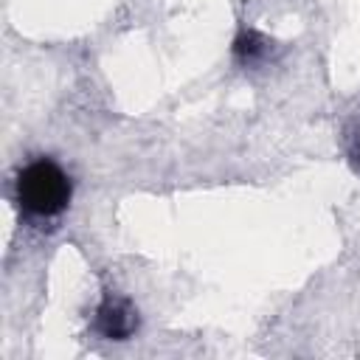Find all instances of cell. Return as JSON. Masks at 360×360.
I'll return each mask as SVG.
<instances>
[{"label":"cell","mask_w":360,"mask_h":360,"mask_svg":"<svg viewBox=\"0 0 360 360\" xmlns=\"http://www.w3.org/2000/svg\"><path fill=\"white\" fill-rule=\"evenodd\" d=\"M70 177L51 158H39L17 174V200L22 211L42 219L62 214L70 202Z\"/></svg>","instance_id":"cell-1"},{"label":"cell","mask_w":360,"mask_h":360,"mask_svg":"<svg viewBox=\"0 0 360 360\" xmlns=\"http://www.w3.org/2000/svg\"><path fill=\"white\" fill-rule=\"evenodd\" d=\"M96 329L107 340H127L138 329V312L127 298L107 292L96 309Z\"/></svg>","instance_id":"cell-2"},{"label":"cell","mask_w":360,"mask_h":360,"mask_svg":"<svg viewBox=\"0 0 360 360\" xmlns=\"http://www.w3.org/2000/svg\"><path fill=\"white\" fill-rule=\"evenodd\" d=\"M270 53V39L253 28H242L233 39V56L239 65H256Z\"/></svg>","instance_id":"cell-3"},{"label":"cell","mask_w":360,"mask_h":360,"mask_svg":"<svg viewBox=\"0 0 360 360\" xmlns=\"http://www.w3.org/2000/svg\"><path fill=\"white\" fill-rule=\"evenodd\" d=\"M354 158H357V163H360V135H357V141H354Z\"/></svg>","instance_id":"cell-4"}]
</instances>
